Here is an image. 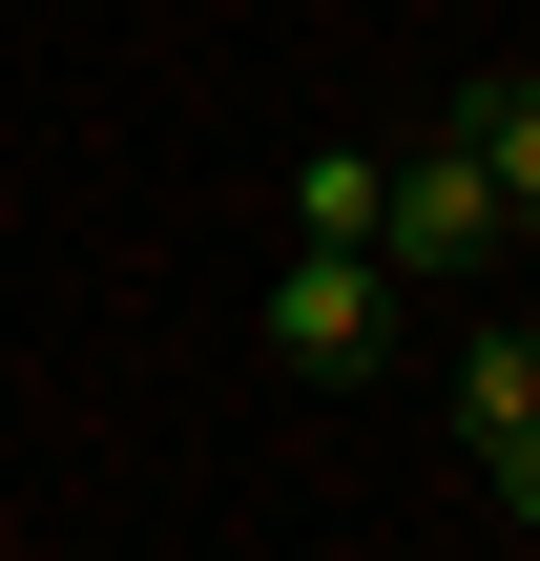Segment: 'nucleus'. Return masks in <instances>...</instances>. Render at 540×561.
Masks as SVG:
<instances>
[{
	"instance_id": "nucleus-6",
	"label": "nucleus",
	"mask_w": 540,
	"mask_h": 561,
	"mask_svg": "<svg viewBox=\"0 0 540 561\" xmlns=\"http://www.w3.org/2000/svg\"><path fill=\"white\" fill-rule=\"evenodd\" d=\"M479 500H499V520L540 541V416H520V437H479Z\"/></svg>"
},
{
	"instance_id": "nucleus-2",
	"label": "nucleus",
	"mask_w": 540,
	"mask_h": 561,
	"mask_svg": "<svg viewBox=\"0 0 540 561\" xmlns=\"http://www.w3.org/2000/svg\"><path fill=\"white\" fill-rule=\"evenodd\" d=\"M250 333H271V375H375V354H395V271H375V250H291Z\"/></svg>"
},
{
	"instance_id": "nucleus-5",
	"label": "nucleus",
	"mask_w": 540,
	"mask_h": 561,
	"mask_svg": "<svg viewBox=\"0 0 540 561\" xmlns=\"http://www.w3.org/2000/svg\"><path fill=\"white\" fill-rule=\"evenodd\" d=\"M437 416H458V458H479V437H520V416H540V333H479Z\"/></svg>"
},
{
	"instance_id": "nucleus-4",
	"label": "nucleus",
	"mask_w": 540,
	"mask_h": 561,
	"mask_svg": "<svg viewBox=\"0 0 540 561\" xmlns=\"http://www.w3.org/2000/svg\"><path fill=\"white\" fill-rule=\"evenodd\" d=\"M375 187H395V146H312L291 167V250H375Z\"/></svg>"
},
{
	"instance_id": "nucleus-1",
	"label": "nucleus",
	"mask_w": 540,
	"mask_h": 561,
	"mask_svg": "<svg viewBox=\"0 0 540 561\" xmlns=\"http://www.w3.org/2000/svg\"><path fill=\"white\" fill-rule=\"evenodd\" d=\"M520 250V208H499V167L437 125V146H395V187H375V271L395 291H458V271H499Z\"/></svg>"
},
{
	"instance_id": "nucleus-3",
	"label": "nucleus",
	"mask_w": 540,
	"mask_h": 561,
	"mask_svg": "<svg viewBox=\"0 0 540 561\" xmlns=\"http://www.w3.org/2000/svg\"><path fill=\"white\" fill-rule=\"evenodd\" d=\"M458 146L499 167V208H520V250H540V62H479L458 83Z\"/></svg>"
}]
</instances>
